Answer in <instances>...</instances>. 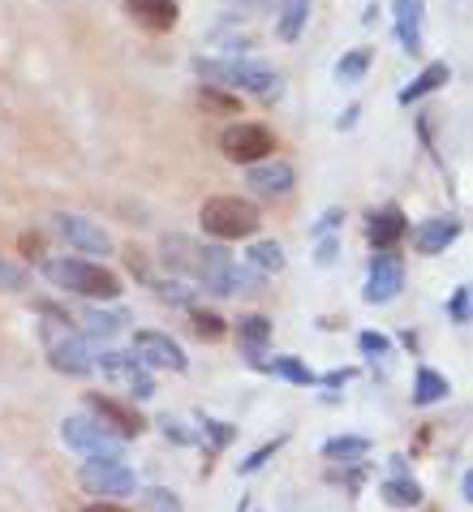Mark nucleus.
Segmentation results:
<instances>
[{"label": "nucleus", "mask_w": 473, "mask_h": 512, "mask_svg": "<svg viewBox=\"0 0 473 512\" xmlns=\"http://www.w3.org/2000/svg\"><path fill=\"white\" fill-rule=\"evenodd\" d=\"M147 512H181V500L164 487H151L147 491Z\"/></svg>", "instance_id": "nucleus-33"}, {"label": "nucleus", "mask_w": 473, "mask_h": 512, "mask_svg": "<svg viewBox=\"0 0 473 512\" xmlns=\"http://www.w3.org/2000/svg\"><path fill=\"white\" fill-rule=\"evenodd\" d=\"M383 500L396 508H413V504H422V487L413 478H392V482H383Z\"/></svg>", "instance_id": "nucleus-25"}, {"label": "nucleus", "mask_w": 473, "mask_h": 512, "mask_svg": "<svg viewBox=\"0 0 473 512\" xmlns=\"http://www.w3.org/2000/svg\"><path fill=\"white\" fill-rule=\"evenodd\" d=\"M220 151L233 164H263L267 155L276 151V138H271V130L258 121H237L220 134Z\"/></svg>", "instance_id": "nucleus-7"}, {"label": "nucleus", "mask_w": 473, "mask_h": 512, "mask_svg": "<svg viewBox=\"0 0 473 512\" xmlns=\"http://www.w3.org/2000/svg\"><path fill=\"white\" fill-rule=\"evenodd\" d=\"M198 104L211 108V112H224V117H241V99L224 95L220 87H203V91H198Z\"/></svg>", "instance_id": "nucleus-28"}, {"label": "nucleus", "mask_w": 473, "mask_h": 512, "mask_svg": "<svg viewBox=\"0 0 473 512\" xmlns=\"http://www.w3.org/2000/svg\"><path fill=\"white\" fill-rule=\"evenodd\" d=\"M448 392H452V383L443 379L439 371H430V366H418V379H413V401H418V405H439Z\"/></svg>", "instance_id": "nucleus-21"}, {"label": "nucleus", "mask_w": 473, "mask_h": 512, "mask_svg": "<svg viewBox=\"0 0 473 512\" xmlns=\"http://www.w3.org/2000/svg\"><path fill=\"white\" fill-rule=\"evenodd\" d=\"M246 186L258 198H289L297 186V173H293V164H284V160H263V164L246 168Z\"/></svg>", "instance_id": "nucleus-11"}, {"label": "nucleus", "mask_w": 473, "mask_h": 512, "mask_svg": "<svg viewBox=\"0 0 473 512\" xmlns=\"http://www.w3.org/2000/svg\"><path fill=\"white\" fill-rule=\"evenodd\" d=\"M160 259L172 272L198 280L211 293H258V284H263L254 267H237L220 246H203L185 233H168L160 241Z\"/></svg>", "instance_id": "nucleus-1"}, {"label": "nucleus", "mask_w": 473, "mask_h": 512, "mask_svg": "<svg viewBox=\"0 0 473 512\" xmlns=\"http://www.w3.org/2000/svg\"><path fill=\"white\" fill-rule=\"evenodd\" d=\"M344 379H349V371H332V375H327L323 383H327V388H340V383H344Z\"/></svg>", "instance_id": "nucleus-40"}, {"label": "nucleus", "mask_w": 473, "mask_h": 512, "mask_svg": "<svg viewBox=\"0 0 473 512\" xmlns=\"http://www.w3.org/2000/svg\"><path fill=\"white\" fill-rule=\"evenodd\" d=\"M370 452V439L362 435H336L323 444V457H340V461H362Z\"/></svg>", "instance_id": "nucleus-24"}, {"label": "nucleus", "mask_w": 473, "mask_h": 512, "mask_svg": "<svg viewBox=\"0 0 473 512\" xmlns=\"http://www.w3.org/2000/svg\"><path fill=\"white\" fill-rule=\"evenodd\" d=\"M237 336L250 345V358H258V345H267V340H271V319H263V315L241 319L237 323Z\"/></svg>", "instance_id": "nucleus-27"}, {"label": "nucleus", "mask_w": 473, "mask_h": 512, "mask_svg": "<svg viewBox=\"0 0 473 512\" xmlns=\"http://www.w3.org/2000/svg\"><path fill=\"white\" fill-rule=\"evenodd\" d=\"M456 237H461V220L456 216H435V220H422L418 229H413V250L418 254H443Z\"/></svg>", "instance_id": "nucleus-15"}, {"label": "nucleus", "mask_w": 473, "mask_h": 512, "mask_svg": "<svg viewBox=\"0 0 473 512\" xmlns=\"http://www.w3.org/2000/svg\"><path fill=\"white\" fill-rule=\"evenodd\" d=\"M267 371H276V375H284L289 383H314V375H310V366H301L297 358H271V362H263Z\"/></svg>", "instance_id": "nucleus-29"}, {"label": "nucleus", "mask_w": 473, "mask_h": 512, "mask_svg": "<svg viewBox=\"0 0 473 512\" xmlns=\"http://www.w3.org/2000/svg\"><path fill=\"white\" fill-rule=\"evenodd\" d=\"M405 233H409V220L400 216V207H383L370 216V246L375 250H392Z\"/></svg>", "instance_id": "nucleus-18"}, {"label": "nucleus", "mask_w": 473, "mask_h": 512, "mask_svg": "<svg viewBox=\"0 0 473 512\" xmlns=\"http://www.w3.org/2000/svg\"><path fill=\"white\" fill-rule=\"evenodd\" d=\"M340 220H344V211H327V216L319 220V229H314V233H327V229H336Z\"/></svg>", "instance_id": "nucleus-37"}, {"label": "nucleus", "mask_w": 473, "mask_h": 512, "mask_svg": "<svg viewBox=\"0 0 473 512\" xmlns=\"http://www.w3.org/2000/svg\"><path fill=\"white\" fill-rule=\"evenodd\" d=\"M18 289H26V272L18 263L0 259V293H18Z\"/></svg>", "instance_id": "nucleus-32"}, {"label": "nucleus", "mask_w": 473, "mask_h": 512, "mask_svg": "<svg viewBox=\"0 0 473 512\" xmlns=\"http://www.w3.org/2000/svg\"><path fill=\"white\" fill-rule=\"evenodd\" d=\"M43 276H48L56 289L78 293V297H99V302L121 297V280L91 259H48L43 263Z\"/></svg>", "instance_id": "nucleus-3"}, {"label": "nucleus", "mask_w": 473, "mask_h": 512, "mask_svg": "<svg viewBox=\"0 0 473 512\" xmlns=\"http://www.w3.org/2000/svg\"><path fill=\"white\" fill-rule=\"evenodd\" d=\"M121 323L125 315H108V310H86L82 315V332L91 336V340H112L121 332Z\"/></svg>", "instance_id": "nucleus-23"}, {"label": "nucleus", "mask_w": 473, "mask_h": 512, "mask_svg": "<svg viewBox=\"0 0 473 512\" xmlns=\"http://www.w3.org/2000/svg\"><path fill=\"white\" fill-rule=\"evenodd\" d=\"M370 61H375V52H370V48H353V52H344L340 61H336V82H344V87H357V82L366 78Z\"/></svg>", "instance_id": "nucleus-22"}, {"label": "nucleus", "mask_w": 473, "mask_h": 512, "mask_svg": "<svg viewBox=\"0 0 473 512\" xmlns=\"http://www.w3.org/2000/svg\"><path fill=\"white\" fill-rule=\"evenodd\" d=\"M86 405H91V414L108 426L112 435H121V439H134L138 431H142V418L134 414L129 405H121V401H112V396H99V392H91L86 396Z\"/></svg>", "instance_id": "nucleus-14"}, {"label": "nucleus", "mask_w": 473, "mask_h": 512, "mask_svg": "<svg viewBox=\"0 0 473 512\" xmlns=\"http://www.w3.org/2000/svg\"><path fill=\"white\" fill-rule=\"evenodd\" d=\"M95 366H99V371H104L108 379L125 383V388L134 392V396H142V401H147V396H155V379L147 375V362L134 358V353H104V358H99Z\"/></svg>", "instance_id": "nucleus-10"}, {"label": "nucleus", "mask_w": 473, "mask_h": 512, "mask_svg": "<svg viewBox=\"0 0 473 512\" xmlns=\"http://www.w3.org/2000/svg\"><path fill=\"white\" fill-rule=\"evenodd\" d=\"M198 220H203V229L220 241H237V237L258 233V207L250 198H237V194L207 198L203 211H198Z\"/></svg>", "instance_id": "nucleus-4"}, {"label": "nucleus", "mask_w": 473, "mask_h": 512, "mask_svg": "<svg viewBox=\"0 0 473 512\" xmlns=\"http://www.w3.org/2000/svg\"><path fill=\"white\" fill-rule=\"evenodd\" d=\"M78 478L91 495H104V500H112V504H117L121 495H134V487H138L134 469L121 465V457H86Z\"/></svg>", "instance_id": "nucleus-5"}, {"label": "nucleus", "mask_w": 473, "mask_h": 512, "mask_svg": "<svg viewBox=\"0 0 473 512\" xmlns=\"http://www.w3.org/2000/svg\"><path fill=\"white\" fill-rule=\"evenodd\" d=\"M61 439L82 457H121V435H112L104 422L86 414H69L61 422Z\"/></svg>", "instance_id": "nucleus-6"}, {"label": "nucleus", "mask_w": 473, "mask_h": 512, "mask_svg": "<svg viewBox=\"0 0 473 512\" xmlns=\"http://www.w3.org/2000/svg\"><path fill=\"white\" fill-rule=\"evenodd\" d=\"M357 345H362L366 353H387L392 345H387V336H379V332H362L357 336Z\"/></svg>", "instance_id": "nucleus-35"}, {"label": "nucleus", "mask_w": 473, "mask_h": 512, "mask_svg": "<svg viewBox=\"0 0 473 512\" xmlns=\"http://www.w3.org/2000/svg\"><path fill=\"white\" fill-rule=\"evenodd\" d=\"M194 74L203 78V87H224V91H254L271 95L280 87V74L267 61H250V56H198Z\"/></svg>", "instance_id": "nucleus-2"}, {"label": "nucleus", "mask_w": 473, "mask_h": 512, "mask_svg": "<svg viewBox=\"0 0 473 512\" xmlns=\"http://www.w3.org/2000/svg\"><path fill=\"white\" fill-rule=\"evenodd\" d=\"M82 512H129V508H125V504H112V500H99V504L82 508Z\"/></svg>", "instance_id": "nucleus-38"}, {"label": "nucleus", "mask_w": 473, "mask_h": 512, "mask_svg": "<svg viewBox=\"0 0 473 512\" xmlns=\"http://www.w3.org/2000/svg\"><path fill=\"white\" fill-rule=\"evenodd\" d=\"M134 349H138V358L147 362V366H164V371H185V349L172 340L168 332H134Z\"/></svg>", "instance_id": "nucleus-12"}, {"label": "nucleus", "mask_w": 473, "mask_h": 512, "mask_svg": "<svg viewBox=\"0 0 473 512\" xmlns=\"http://www.w3.org/2000/svg\"><path fill=\"white\" fill-rule=\"evenodd\" d=\"M48 358H52V366H56L61 375H91L95 362H99L82 336H74V332H61V336H56L52 327H48Z\"/></svg>", "instance_id": "nucleus-9"}, {"label": "nucleus", "mask_w": 473, "mask_h": 512, "mask_svg": "<svg viewBox=\"0 0 473 512\" xmlns=\"http://www.w3.org/2000/svg\"><path fill=\"white\" fill-rule=\"evenodd\" d=\"M280 444H284V439H271V444H263V448H258V452H250V457H246V461H241V474H254V469H258V465H263V461H267V457H271V452H276Z\"/></svg>", "instance_id": "nucleus-34"}, {"label": "nucleus", "mask_w": 473, "mask_h": 512, "mask_svg": "<svg viewBox=\"0 0 473 512\" xmlns=\"http://www.w3.org/2000/svg\"><path fill=\"white\" fill-rule=\"evenodd\" d=\"M125 13L147 31H172L181 18L177 0H125Z\"/></svg>", "instance_id": "nucleus-17"}, {"label": "nucleus", "mask_w": 473, "mask_h": 512, "mask_svg": "<svg viewBox=\"0 0 473 512\" xmlns=\"http://www.w3.org/2000/svg\"><path fill=\"white\" fill-rule=\"evenodd\" d=\"M422 13L426 0H392V18H396V39L409 56L422 52Z\"/></svg>", "instance_id": "nucleus-16"}, {"label": "nucleus", "mask_w": 473, "mask_h": 512, "mask_svg": "<svg viewBox=\"0 0 473 512\" xmlns=\"http://www.w3.org/2000/svg\"><path fill=\"white\" fill-rule=\"evenodd\" d=\"M448 315H452V323H473V284L456 289V297L448 302Z\"/></svg>", "instance_id": "nucleus-30"}, {"label": "nucleus", "mask_w": 473, "mask_h": 512, "mask_svg": "<svg viewBox=\"0 0 473 512\" xmlns=\"http://www.w3.org/2000/svg\"><path fill=\"white\" fill-rule=\"evenodd\" d=\"M306 18H310V0H280V22H276V35L284 44H293V39L306 31Z\"/></svg>", "instance_id": "nucleus-20"}, {"label": "nucleus", "mask_w": 473, "mask_h": 512, "mask_svg": "<svg viewBox=\"0 0 473 512\" xmlns=\"http://www.w3.org/2000/svg\"><path fill=\"white\" fill-rule=\"evenodd\" d=\"M461 491H465V500L473 504V469H469V474H465V482H461Z\"/></svg>", "instance_id": "nucleus-41"}, {"label": "nucleus", "mask_w": 473, "mask_h": 512, "mask_svg": "<svg viewBox=\"0 0 473 512\" xmlns=\"http://www.w3.org/2000/svg\"><path fill=\"white\" fill-rule=\"evenodd\" d=\"M400 289H405V267H400L396 254H379V259L370 263V276H366V302L383 306V302H392Z\"/></svg>", "instance_id": "nucleus-13"}, {"label": "nucleus", "mask_w": 473, "mask_h": 512, "mask_svg": "<svg viewBox=\"0 0 473 512\" xmlns=\"http://www.w3.org/2000/svg\"><path fill=\"white\" fill-rule=\"evenodd\" d=\"M224 5H237L241 18H250V13H258V9L267 5V0H224Z\"/></svg>", "instance_id": "nucleus-36"}, {"label": "nucleus", "mask_w": 473, "mask_h": 512, "mask_svg": "<svg viewBox=\"0 0 473 512\" xmlns=\"http://www.w3.org/2000/svg\"><path fill=\"white\" fill-rule=\"evenodd\" d=\"M332 259H336V241H319V263L327 267Z\"/></svg>", "instance_id": "nucleus-39"}, {"label": "nucleus", "mask_w": 473, "mask_h": 512, "mask_svg": "<svg viewBox=\"0 0 473 512\" xmlns=\"http://www.w3.org/2000/svg\"><path fill=\"white\" fill-rule=\"evenodd\" d=\"M194 332L203 340H220L224 336V319L211 315V310H194Z\"/></svg>", "instance_id": "nucleus-31"}, {"label": "nucleus", "mask_w": 473, "mask_h": 512, "mask_svg": "<svg viewBox=\"0 0 473 512\" xmlns=\"http://www.w3.org/2000/svg\"><path fill=\"white\" fill-rule=\"evenodd\" d=\"M52 224V233L65 241L69 250H78V254H112V237L99 229L95 220H86V216H74V211H56V216L48 220Z\"/></svg>", "instance_id": "nucleus-8"}, {"label": "nucleus", "mask_w": 473, "mask_h": 512, "mask_svg": "<svg viewBox=\"0 0 473 512\" xmlns=\"http://www.w3.org/2000/svg\"><path fill=\"white\" fill-rule=\"evenodd\" d=\"M448 78H452V69L443 65V61H435V65H426L422 74L409 82V87H400V95H396V99H400V104H418V99H426L430 91H439Z\"/></svg>", "instance_id": "nucleus-19"}, {"label": "nucleus", "mask_w": 473, "mask_h": 512, "mask_svg": "<svg viewBox=\"0 0 473 512\" xmlns=\"http://www.w3.org/2000/svg\"><path fill=\"white\" fill-rule=\"evenodd\" d=\"M250 267L258 276H263V272H280V267H284V250L276 246V241H254V246H250Z\"/></svg>", "instance_id": "nucleus-26"}]
</instances>
